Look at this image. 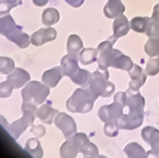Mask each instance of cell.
I'll list each match as a JSON object with an SVG mask.
<instances>
[{
    "instance_id": "cell-25",
    "label": "cell",
    "mask_w": 159,
    "mask_h": 158,
    "mask_svg": "<svg viewBox=\"0 0 159 158\" xmlns=\"http://www.w3.org/2000/svg\"><path fill=\"white\" fill-rule=\"evenodd\" d=\"M91 77H93V74H90L88 70L79 68L74 76L70 77V79L76 85H79V86H82V87H87V86H89V84L91 81Z\"/></svg>"
},
{
    "instance_id": "cell-23",
    "label": "cell",
    "mask_w": 159,
    "mask_h": 158,
    "mask_svg": "<svg viewBox=\"0 0 159 158\" xmlns=\"http://www.w3.org/2000/svg\"><path fill=\"white\" fill-rule=\"evenodd\" d=\"M24 149L34 158H43V156L41 144L37 138H31V139L28 140L25 145Z\"/></svg>"
},
{
    "instance_id": "cell-41",
    "label": "cell",
    "mask_w": 159,
    "mask_h": 158,
    "mask_svg": "<svg viewBox=\"0 0 159 158\" xmlns=\"http://www.w3.org/2000/svg\"><path fill=\"white\" fill-rule=\"evenodd\" d=\"M0 125H1V126L3 127V129H5L6 132H8V128H9V124H8V121L6 120L5 117L1 116V115H0Z\"/></svg>"
},
{
    "instance_id": "cell-29",
    "label": "cell",
    "mask_w": 159,
    "mask_h": 158,
    "mask_svg": "<svg viewBox=\"0 0 159 158\" xmlns=\"http://www.w3.org/2000/svg\"><path fill=\"white\" fill-rule=\"evenodd\" d=\"M128 158H145L146 151L137 142H130L124 149Z\"/></svg>"
},
{
    "instance_id": "cell-21",
    "label": "cell",
    "mask_w": 159,
    "mask_h": 158,
    "mask_svg": "<svg viewBox=\"0 0 159 158\" xmlns=\"http://www.w3.org/2000/svg\"><path fill=\"white\" fill-rule=\"evenodd\" d=\"M58 114H59L58 110L53 109L52 107H50V105H48V104L41 105V107H39V108L37 109V117L43 121V123H45V124H47V125L52 124Z\"/></svg>"
},
{
    "instance_id": "cell-34",
    "label": "cell",
    "mask_w": 159,
    "mask_h": 158,
    "mask_svg": "<svg viewBox=\"0 0 159 158\" xmlns=\"http://www.w3.org/2000/svg\"><path fill=\"white\" fill-rule=\"evenodd\" d=\"M21 3L22 0H0V15H7L11 9Z\"/></svg>"
},
{
    "instance_id": "cell-3",
    "label": "cell",
    "mask_w": 159,
    "mask_h": 158,
    "mask_svg": "<svg viewBox=\"0 0 159 158\" xmlns=\"http://www.w3.org/2000/svg\"><path fill=\"white\" fill-rule=\"evenodd\" d=\"M88 89L93 92V95L96 97H110L115 92V85L111 81H109V72L107 70L97 69L93 72L91 81L88 86Z\"/></svg>"
},
{
    "instance_id": "cell-15",
    "label": "cell",
    "mask_w": 159,
    "mask_h": 158,
    "mask_svg": "<svg viewBox=\"0 0 159 158\" xmlns=\"http://www.w3.org/2000/svg\"><path fill=\"white\" fill-rule=\"evenodd\" d=\"M78 60L77 59V56H74V55H68L64 56L62 58H61V61H60V68L62 70V74L64 76H67V77H70L74 76L77 70L79 69V66H78Z\"/></svg>"
},
{
    "instance_id": "cell-22",
    "label": "cell",
    "mask_w": 159,
    "mask_h": 158,
    "mask_svg": "<svg viewBox=\"0 0 159 158\" xmlns=\"http://www.w3.org/2000/svg\"><path fill=\"white\" fill-rule=\"evenodd\" d=\"M16 28L17 25L10 15H2L0 17V35L8 37Z\"/></svg>"
},
{
    "instance_id": "cell-17",
    "label": "cell",
    "mask_w": 159,
    "mask_h": 158,
    "mask_svg": "<svg viewBox=\"0 0 159 158\" xmlns=\"http://www.w3.org/2000/svg\"><path fill=\"white\" fill-rule=\"evenodd\" d=\"M141 137L150 148L159 154V130L155 127L147 126L141 130Z\"/></svg>"
},
{
    "instance_id": "cell-45",
    "label": "cell",
    "mask_w": 159,
    "mask_h": 158,
    "mask_svg": "<svg viewBox=\"0 0 159 158\" xmlns=\"http://www.w3.org/2000/svg\"><path fill=\"white\" fill-rule=\"evenodd\" d=\"M84 158H90V157H84Z\"/></svg>"
},
{
    "instance_id": "cell-9",
    "label": "cell",
    "mask_w": 159,
    "mask_h": 158,
    "mask_svg": "<svg viewBox=\"0 0 159 158\" xmlns=\"http://www.w3.org/2000/svg\"><path fill=\"white\" fill-rule=\"evenodd\" d=\"M127 99H126V107L128 108L129 114H141L143 115L145 109V98L141 96L140 92L133 91L128 89L127 91Z\"/></svg>"
},
{
    "instance_id": "cell-5",
    "label": "cell",
    "mask_w": 159,
    "mask_h": 158,
    "mask_svg": "<svg viewBox=\"0 0 159 158\" xmlns=\"http://www.w3.org/2000/svg\"><path fill=\"white\" fill-rule=\"evenodd\" d=\"M148 40L145 44V53L149 57H155L159 55V24L150 20L146 31Z\"/></svg>"
},
{
    "instance_id": "cell-35",
    "label": "cell",
    "mask_w": 159,
    "mask_h": 158,
    "mask_svg": "<svg viewBox=\"0 0 159 158\" xmlns=\"http://www.w3.org/2000/svg\"><path fill=\"white\" fill-rule=\"evenodd\" d=\"M68 139L71 140L72 144L77 147V149L79 150V151H80V149L86 145V144H88V142H90V140L88 139L87 136H86L85 134H82V132H78V134L76 132L74 136H71V137L68 138Z\"/></svg>"
},
{
    "instance_id": "cell-37",
    "label": "cell",
    "mask_w": 159,
    "mask_h": 158,
    "mask_svg": "<svg viewBox=\"0 0 159 158\" xmlns=\"http://www.w3.org/2000/svg\"><path fill=\"white\" fill-rule=\"evenodd\" d=\"M13 87L7 80L0 84V98H8L12 94Z\"/></svg>"
},
{
    "instance_id": "cell-44",
    "label": "cell",
    "mask_w": 159,
    "mask_h": 158,
    "mask_svg": "<svg viewBox=\"0 0 159 158\" xmlns=\"http://www.w3.org/2000/svg\"><path fill=\"white\" fill-rule=\"evenodd\" d=\"M97 158H107V157H105V156H98Z\"/></svg>"
},
{
    "instance_id": "cell-40",
    "label": "cell",
    "mask_w": 159,
    "mask_h": 158,
    "mask_svg": "<svg viewBox=\"0 0 159 158\" xmlns=\"http://www.w3.org/2000/svg\"><path fill=\"white\" fill-rule=\"evenodd\" d=\"M151 20L156 21L159 24V2L155 5L154 10H152V15H151Z\"/></svg>"
},
{
    "instance_id": "cell-14",
    "label": "cell",
    "mask_w": 159,
    "mask_h": 158,
    "mask_svg": "<svg viewBox=\"0 0 159 158\" xmlns=\"http://www.w3.org/2000/svg\"><path fill=\"white\" fill-rule=\"evenodd\" d=\"M29 80H30V75L21 68H15L8 75V78H7V81L13 88H16V89L21 88L24 85H26L27 82H29Z\"/></svg>"
},
{
    "instance_id": "cell-4",
    "label": "cell",
    "mask_w": 159,
    "mask_h": 158,
    "mask_svg": "<svg viewBox=\"0 0 159 158\" xmlns=\"http://www.w3.org/2000/svg\"><path fill=\"white\" fill-rule=\"evenodd\" d=\"M49 87L39 81H29L21 91L22 100L34 105H41L49 95Z\"/></svg>"
},
{
    "instance_id": "cell-39",
    "label": "cell",
    "mask_w": 159,
    "mask_h": 158,
    "mask_svg": "<svg viewBox=\"0 0 159 158\" xmlns=\"http://www.w3.org/2000/svg\"><path fill=\"white\" fill-rule=\"evenodd\" d=\"M65 1H66L69 6L74 7V8H79V7H81V6L84 5V1H85V0H65Z\"/></svg>"
},
{
    "instance_id": "cell-2",
    "label": "cell",
    "mask_w": 159,
    "mask_h": 158,
    "mask_svg": "<svg viewBox=\"0 0 159 158\" xmlns=\"http://www.w3.org/2000/svg\"><path fill=\"white\" fill-rule=\"evenodd\" d=\"M21 110H22L21 118L9 125L8 132L10 134V136L13 139H18L20 137V135L28 127L32 126L34 118L37 116V105L24 101L21 106Z\"/></svg>"
},
{
    "instance_id": "cell-18",
    "label": "cell",
    "mask_w": 159,
    "mask_h": 158,
    "mask_svg": "<svg viewBox=\"0 0 159 158\" xmlns=\"http://www.w3.org/2000/svg\"><path fill=\"white\" fill-rule=\"evenodd\" d=\"M130 29H131L130 28V22L126 16L121 15L118 18L114 19V22H112V35L116 38L125 37L126 35L129 32Z\"/></svg>"
},
{
    "instance_id": "cell-13",
    "label": "cell",
    "mask_w": 159,
    "mask_h": 158,
    "mask_svg": "<svg viewBox=\"0 0 159 158\" xmlns=\"http://www.w3.org/2000/svg\"><path fill=\"white\" fill-rule=\"evenodd\" d=\"M57 38V31L53 28H43L38 31L34 32L32 36L30 37V41L34 46H43L46 42H50Z\"/></svg>"
},
{
    "instance_id": "cell-43",
    "label": "cell",
    "mask_w": 159,
    "mask_h": 158,
    "mask_svg": "<svg viewBox=\"0 0 159 158\" xmlns=\"http://www.w3.org/2000/svg\"><path fill=\"white\" fill-rule=\"evenodd\" d=\"M48 1H49V0H32V2L36 6H38V7H43V6L47 5Z\"/></svg>"
},
{
    "instance_id": "cell-42",
    "label": "cell",
    "mask_w": 159,
    "mask_h": 158,
    "mask_svg": "<svg viewBox=\"0 0 159 158\" xmlns=\"http://www.w3.org/2000/svg\"><path fill=\"white\" fill-rule=\"evenodd\" d=\"M145 158H159V155H158L157 151H155V150L151 149V150H149V151H147Z\"/></svg>"
},
{
    "instance_id": "cell-30",
    "label": "cell",
    "mask_w": 159,
    "mask_h": 158,
    "mask_svg": "<svg viewBox=\"0 0 159 158\" xmlns=\"http://www.w3.org/2000/svg\"><path fill=\"white\" fill-rule=\"evenodd\" d=\"M79 150L72 144L70 139H67L60 147V157L61 158H77Z\"/></svg>"
},
{
    "instance_id": "cell-26",
    "label": "cell",
    "mask_w": 159,
    "mask_h": 158,
    "mask_svg": "<svg viewBox=\"0 0 159 158\" xmlns=\"http://www.w3.org/2000/svg\"><path fill=\"white\" fill-rule=\"evenodd\" d=\"M150 20L151 18H148V17H134L130 20V28L135 32L146 34Z\"/></svg>"
},
{
    "instance_id": "cell-11",
    "label": "cell",
    "mask_w": 159,
    "mask_h": 158,
    "mask_svg": "<svg viewBox=\"0 0 159 158\" xmlns=\"http://www.w3.org/2000/svg\"><path fill=\"white\" fill-rule=\"evenodd\" d=\"M143 115L141 114H124L118 120L116 121L117 127L120 129L126 130H133L136 129L143 124Z\"/></svg>"
},
{
    "instance_id": "cell-36",
    "label": "cell",
    "mask_w": 159,
    "mask_h": 158,
    "mask_svg": "<svg viewBox=\"0 0 159 158\" xmlns=\"http://www.w3.org/2000/svg\"><path fill=\"white\" fill-rule=\"evenodd\" d=\"M103 130H105V134H106L107 136H109V137H115V136L118 135L119 128L117 127L116 121H110V123H105V128H103Z\"/></svg>"
},
{
    "instance_id": "cell-8",
    "label": "cell",
    "mask_w": 159,
    "mask_h": 158,
    "mask_svg": "<svg viewBox=\"0 0 159 158\" xmlns=\"http://www.w3.org/2000/svg\"><path fill=\"white\" fill-rule=\"evenodd\" d=\"M53 123L61 130L66 139L70 138L77 132V125L75 123L74 118L68 116L65 113H59L55 118Z\"/></svg>"
},
{
    "instance_id": "cell-31",
    "label": "cell",
    "mask_w": 159,
    "mask_h": 158,
    "mask_svg": "<svg viewBox=\"0 0 159 158\" xmlns=\"http://www.w3.org/2000/svg\"><path fill=\"white\" fill-rule=\"evenodd\" d=\"M146 72L148 76H156L159 74V55L150 57L146 65Z\"/></svg>"
},
{
    "instance_id": "cell-20",
    "label": "cell",
    "mask_w": 159,
    "mask_h": 158,
    "mask_svg": "<svg viewBox=\"0 0 159 158\" xmlns=\"http://www.w3.org/2000/svg\"><path fill=\"white\" fill-rule=\"evenodd\" d=\"M9 40L12 42H15L19 48H21V49H25L29 46L30 41V37L26 32L22 31V28L20 26H17V28L9 35L8 37Z\"/></svg>"
},
{
    "instance_id": "cell-12",
    "label": "cell",
    "mask_w": 159,
    "mask_h": 158,
    "mask_svg": "<svg viewBox=\"0 0 159 158\" xmlns=\"http://www.w3.org/2000/svg\"><path fill=\"white\" fill-rule=\"evenodd\" d=\"M130 77V82H129V89L133 91H138L141 87L143 86V84L146 82L147 79V72L138 65H134L133 69L128 71Z\"/></svg>"
},
{
    "instance_id": "cell-33",
    "label": "cell",
    "mask_w": 159,
    "mask_h": 158,
    "mask_svg": "<svg viewBox=\"0 0 159 158\" xmlns=\"http://www.w3.org/2000/svg\"><path fill=\"white\" fill-rule=\"evenodd\" d=\"M15 69V63L9 57H0V74L9 75Z\"/></svg>"
},
{
    "instance_id": "cell-24",
    "label": "cell",
    "mask_w": 159,
    "mask_h": 158,
    "mask_svg": "<svg viewBox=\"0 0 159 158\" xmlns=\"http://www.w3.org/2000/svg\"><path fill=\"white\" fill-rule=\"evenodd\" d=\"M82 47H84V44H82V40L79 36H77V35L69 36L68 40H67V51H68V53L74 56L79 55V53L82 50Z\"/></svg>"
},
{
    "instance_id": "cell-28",
    "label": "cell",
    "mask_w": 159,
    "mask_h": 158,
    "mask_svg": "<svg viewBox=\"0 0 159 158\" xmlns=\"http://www.w3.org/2000/svg\"><path fill=\"white\" fill-rule=\"evenodd\" d=\"M60 19V15H59L58 10L55 8H47L43 10V15H41V21L45 26L50 27L52 25L57 24Z\"/></svg>"
},
{
    "instance_id": "cell-10",
    "label": "cell",
    "mask_w": 159,
    "mask_h": 158,
    "mask_svg": "<svg viewBox=\"0 0 159 158\" xmlns=\"http://www.w3.org/2000/svg\"><path fill=\"white\" fill-rule=\"evenodd\" d=\"M109 67H114L117 69H121V70L125 71H129L133 69L134 65L131 58L126 56L125 53H122L120 50L118 49H112V53L110 55V58H109V63H108Z\"/></svg>"
},
{
    "instance_id": "cell-27",
    "label": "cell",
    "mask_w": 159,
    "mask_h": 158,
    "mask_svg": "<svg viewBox=\"0 0 159 158\" xmlns=\"http://www.w3.org/2000/svg\"><path fill=\"white\" fill-rule=\"evenodd\" d=\"M79 61L82 65H90L98 59V50L97 48H86L79 53Z\"/></svg>"
},
{
    "instance_id": "cell-1",
    "label": "cell",
    "mask_w": 159,
    "mask_h": 158,
    "mask_svg": "<svg viewBox=\"0 0 159 158\" xmlns=\"http://www.w3.org/2000/svg\"><path fill=\"white\" fill-rule=\"evenodd\" d=\"M96 97L88 88H78L67 100L66 107L70 113L87 114L93 109Z\"/></svg>"
},
{
    "instance_id": "cell-16",
    "label": "cell",
    "mask_w": 159,
    "mask_h": 158,
    "mask_svg": "<svg viewBox=\"0 0 159 158\" xmlns=\"http://www.w3.org/2000/svg\"><path fill=\"white\" fill-rule=\"evenodd\" d=\"M126 10L125 5L121 0H108L103 7V13L109 19H116L124 15Z\"/></svg>"
},
{
    "instance_id": "cell-7",
    "label": "cell",
    "mask_w": 159,
    "mask_h": 158,
    "mask_svg": "<svg viewBox=\"0 0 159 158\" xmlns=\"http://www.w3.org/2000/svg\"><path fill=\"white\" fill-rule=\"evenodd\" d=\"M118 38H116L112 35L111 37H109L107 40L100 42L99 46L97 47L98 50V59H97V63H98V68L101 70H107L109 67V58H110V55L112 53V49H114L115 42L117 41Z\"/></svg>"
},
{
    "instance_id": "cell-32",
    "label": "cell",
    "mask_w": 159,
    "mask_h": 158,
    "mask_svg": "<svg viewBox=\"0 0 159 158\" xmlns=\"http://www.w3.org/2000/svg\"><path fill=\"white\" fill-rule=\"evenodd\" d=\"M79 153H81L82 155H84V157L97 158L99 156L98 147H97L95 144H93L91 142H89L88 144H86V145L80 149Z\"/></svg>"
},
{
    "instance_id": "cell-19",
    "label": "cell",
    "mask_w": 159,
    "mask_h": 158,
    "mask_svg": "<svg viewBox=\"0 0 159 158\" xmlns=\"http://www.w3.org/2000/svg\"><path fill=\"white\" fill-rule=\"evenodd\" d=\"M62 77H64V74H62L60 67H55V68L45 71L43 74V77H41V80L49 88H53L58 85V82L60 81Z\"/></svg>"
},
{
    "instance_id": "cell-38",
    "label": "cell",
    "mask_w": 159,
    "mask_h": 158,
    "mask_svg": "<svg viewBox=\"0 0 159 158\" xmlns=\"http://www.w3.org/2000/svg\"><path fill=\"white\" fill-rule=\"evenodd\" d=\"M31 132L36 136V138H40V137H43V136H45L46 128L43 125H32Z\"/></svg>"
},
{
    "instance_id": "cell-6",
    "label": "cell",
    "mask_w": 159,
    "mask_h": 158,
    "mask_svg": "<svg viewBox=\"0 0 159 158\" xmlns=\"http://www.w3.org/2000/svg\"><path fill=\"white\" fill-rule=\"evenodd\" d=\"M126 106L122 105L120 101L114 100V103L110 105L101 106L98 110V117L103 123H110L117 121L124 115V109Z\"/></svg>"
}]
</instances>
